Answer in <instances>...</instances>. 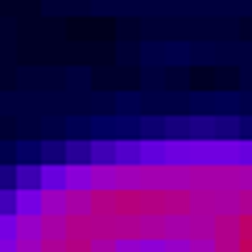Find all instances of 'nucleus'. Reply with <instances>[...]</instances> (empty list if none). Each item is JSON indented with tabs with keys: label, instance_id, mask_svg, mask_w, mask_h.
Masks as SVG:
<instances>
[{
	"label": "nucleus",
	"instance_id": "nucleus-2",
	"mask_svg": "<svg viewBox=\"0 0 252 252\" xmlns=\"http://www.w3.org/2000/svg\"><path fill=\"white\" fill-rule=\"evenodd\" d=\"M13 186H41V165H21V170H13Z\"/></svg>",
	"mask_w": 252,
	"mask_h": 252
},
{
	"label": "nucleus",
	"instance_id": "nucleus-3",
	"mask_svg": "<svg viewBox=\"0 0 252 252\" xmlns=\"http://www.w3.org/2000/svg\"><path fill=\"white\" fill-rule=\"evenodd\" d=\"M91 165H116V145H95V149H91Z\"/></svg>",
	"mask_w": 252,
	"mask_h": 252
},
{
	"label": "nucleus",
	"instance_id": "nucleus-4",
	"mask_svg": "<svg viewBox=\"0 0 252 252\" xmlns=\"http://www.w3.org/2000/svg\"><path fill=\"white\" fill-rule=\"evenodd\" d=\"M0 215H17V190L13 186H8V190L0 186Z\"/></svg>",
	"mask_w": 252,
	"mask_h": 252
},
{
	"label": "nucleus",
	"instance_id": "nucleus-1",
	"mask_svg": "<svg viewBox=\"0 0 252 252\" xmlns=\"http://www.w3.org/2000/svg\"><path fill=\"white\" fill-rule=\"evenodd\" d=\"M41 190H66V165H41Z\"/></svg>",
	"mask_w": 252,
	"mask_h": 252
}]
</instances>
